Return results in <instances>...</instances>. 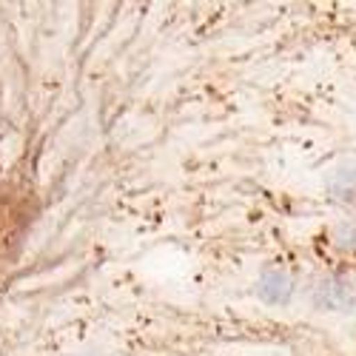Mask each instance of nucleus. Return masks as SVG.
Wrapping results in <instances>:
<instances>
[{
	"label": "nucleus",
	"instance_id": "nucleus-1",
	"mask_svg": "<svg viewBox=\"0 0 356 356\" xmlns=\"http://www.w3.org/2000/svg\"><path fill=\"white\" fill-rule=\"evenodd\" d=\"M308 302L319 314H353L356 311V285L337 271H325L311 280Z\"/></svg>",
	"mask_w": 356,
	"mask_h": 356
},
{
	"label": "nucleus",
	"instance_id": "nucleus-2",
	"mask_svg": "<svg viewBox=\"0 0 356 356\" xmlns=\"http://www.w3.org/2000/svg\"><path fill=\"white\" fill-rule=\"evenodd\" d=\"M296 291V277L291 274V268H285L282 262H265L262 268L257 271V280H254V293L262 305L268 308H288L293 302Z\"/></svg>",
	"mask_w": 356,
	"mask_h": 356
},
{
	"label": "nucleus",
	"instance_id": "nucleus-3",
	"mask_svg": "<svg viewBox=\"0 0 356 356\" xmlns=\"http://www.w3.org/2000/svg\"><path fill=\"white\" fill-rule=\"evenodd\" d=\"M325 191L339 205L356 209V160H345L334 165L325 177Z\"/></svg>",
	"mask_w": 356,
	"mask_h": 356
},
{
	"label": "nucleus",
	"instance_id": "nucleus-4",
	"mask_svg": "<svg viewBox=\"0 0 356 356\" xmlns=\"http://www.w3.org/2000/svg\"><path fill=\"white\" fill-rule=\"evenodd\" d=\"M331 243L339 251H356V217H342L331 228Z\"/></svg>",
	"mask_w": 356,
	"mask_h": 356
}]
</instances>
